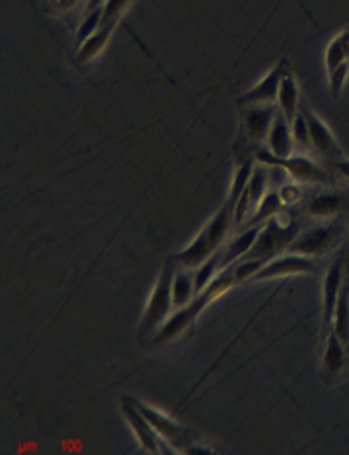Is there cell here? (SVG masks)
Masks as SVG:
<instances>
[{"mask_svg": "<svg viewBox=\"0 0 349 455\" xmlns=\"http://www.w3.org/2000/svg\"><path fill=\"white\" fill-rule=\"evenodd\" d=\"M345 252H344V246L337 252L336 259L332 260L330 268L326 272V278H324V295H322V307H324V329L326 332L330 331V324H332V316H334V309H336V303L337 298H340V291H342V285L345 282Z\"/></svg>", "mask_w": 349, "mask_h": 455, "instance_id": "obj_13", "label": "cell"}, {"mask_svg": "<svg viewBox=\"0 0 349 455\" xmlns=\"http://www.w3.org/2000/svg\"><path fill=\"white\" fill-rule=\"evenodd\" d=\"M267 180H269V174L266 168H254L250 182H248V188H246L248 200H250L252 207H258V204H260L264 200V196L267 194L266 190Z\"/></svg>", "mask_w": 349, "mask_h": 455, "instance_id": "obj_25", "label": "cell"}, {"mask_svg": "<svg viewBox=\"0 0 349 455\" xmlns=\"http://www.w3.org/2000/svg\"><path fill=\"white\" fill-rule=\"evenodd\" d=\"M176 268H178V262L174 256L166 259V262L163 264V270L158 274L151 299H148V305L143 313L141 324H139V340L141 342H147V340L151 342L153 336L161 331V326L168 321V316L172 313V307H174L172 282H174Z\"/></svg>", "mask_w": 349, "mask_h": 455, "instance_id": "obj_3", "label": "cell"}, {"mask_svg": "<svg viewBox=\"0 0 349 455\" xmlns=\"http://www.w3.org/2000/svg\"><path fill=\"white\" fill-rule=\"evenodd\" d=\"M279 108L274 104H256V106H244L241 112V124L242 132L248 141L262 143L267 140L269 130H272L275 116Z\"/></svg>", "mask_w": 349, "mask_h": 455, "instance_id": "obj_12", "label": "cell"}, {"mask_svg": "<svg viewBox=\"0 0 349 455\" xmlns=\"http://www.w3.org/2000/svg\"><path fill=\"white\" fill-rule=\"evenodd\" d=\"M330 166H332V171H334L336 174H340V176H344V178H347V180H349V158L342 156L340 161L332 163Z\"/></svg>", "mask_w": 349, "mask_h": 455, "instance_id": "obj_30", "label": "cell"}, {"mask_svg": "<svg viewBox=\"0 0 349 455\" xmlns=\"http://www.w3.org/2000/svg\"><path fill=\"white\" fill-rule=\"evenodd\" d=\"M197 293V285H195V274H192V268H184V266H178L176 274H174V282H172V298H174V307H184L189 301L194 299V295Z\"/></svg>", "mask_w": 349, "mask_h": 455, "instance_id": "obj_20", "label": "cell"}, {"mask_svg": "<svg viewBox=\"0 0 349 455\" xmlns=\"http://www.w3.org/2000/svg\"><path fill=\"white\" fill-rule=\"evenodd\" d=\"M291 132H293V140L303 147V149H313V141H311V130H308L306 117L303 110L295 116V120L291 122Z\"/></svg>", "mask_w": 349, "mask_h": 455, "instance_id": "obj_28", "label": "cell"}, {"mask_svg": "<svg viewBox=\"0 0 349 455\" xmlns=\"http://www.w3.org/2000/svg\"><path fill=\"white\" fill-rule=\"evenodd\" d=\"M233 221H234V210L233 205L226 202L221 210H218L211 220L207 221L202 233H199L182 252L174 254L178 266L195 270L207 259H211L215 252L223 249V243L226 241V235L231 231Z\"/></svg>", "mask_w": 349, "mask_h": 455, "instance_id": "obj_2", "label": "cell"}, {"mask_svg": "<svg viewBox=\"0 0 349 455\" xmlns=\"http://www.w3.org/2000/svg\"><path fill=\"white\" fill-rule=\"evenodd\" d=\"M102 20H104V6L102 8L88 10L86 18L83 20V24H81V28H78V32H76L78 45H81L83 42H86L90 36H94L98 29L102 28Z\"/></svg>", "mask_w": 349, "mask_h": 455, "instance_id": "obj_26", "label": "cell"}, {"mask_svg": "<svg viewBox=\"0 0 349 455\" xmlns=\"http://www.w3.org/2000/svg\"><path fill=\"white\" fill-rule=\"evenodd\" d=\"M298 233H301V223L298 221H289L283 223L279 220H269L260 229V235L252 246V251L248 252L244 259H256L262 262H269L275 256L287 251L291 243L297 239Z\"/></svg>", "mask_w": 349, "mask_h": 455, "instance_id": "obj_4", "label": "cell"}, {"mask_svg": "<svg viewBox=\"0 0 349 455\" xmlns=\"http://www.w3.org/2000/svg\"><path fill=\"white\" fill-rule=\"evenodd\" d=\"M114 26H102L98 29L94 36H90L86 42H83L76 49V61L78 63H90L92 59H96L99 53H102V49L107 45L109 37L114 34Z\"/></svg>", "mask_w": 349, "mask_h": 455, "instance_id": "obj_21", "label": "cell"}, {"mask_svg": "<svg viewBox=\"0 0 349 455\" xmlns=\"http://www.w3.org/2000/svg\"><path fill=\"white\" fill-rule=\"evenodd\" d=\"M254 158L252 155H244L241 156V161H238V166H236V172H234V178H233V186H231V194H228V204L234 205L236 202L241 200V196L244 194V190L248 188V182H250L252 178V172H254Z\"/></svg>", "mask_w": 349, "mask_h": 455, "instance_id": "obj_22", "label": "cell"}, {"mask_svg": "<svg viewBox=\"0 0 349 455\" xmlns=\"http://www.w3.org/2000/svg\"><path fill=\"white\" fill-rule=\"evenodd\" d=\"M301 110L306 117L308 130H311V141H313V151L321 155L328 164H332L336 161H340L344 156L340 145H337L334 133L330 132V127L326 125L321 116L314 114L311 108L306 104H301Z\"/></svg>", "mask_w": 349, "mask_h": 455, "instance_id": "obj_9", "label": "cell"}, {"mask_svg": "<svg viewBox=\"0 0 349 455\" xmlns=\"http://www.w3.org/2000/svg\"><path fill=\"white\" fill-rule=\"evenodd\" d=\"M256 161H260L267 166H282L283 171L295 178L298 182H306V184H324V186H334V176L332 172H328L322 164H318L311 158L306 156H285L279 158L274 156L266 149H258L254 153Z\"/></svg>", "mask_w": 349, "mask_h": 455, "instance_id": "obj_5", "label": "cell"}, {"mask_svg": "<svg viewBox=\"0 0 349 455\" xmlns=\"http://www.w3.org/2000/svg\"><path fill=\"white\" fill-rule=\"evenodd\" d=\"M324 63L326 71H332V68L349 63V29L337 34L330 44L326 47L324 53Z\"/></svg>", "mask_w": 349, "mask_h": 455, "instance_id": "obj_23", "label": "cell"}, {"mask_svg": "<svg viewBox=\"0 0 349 455\" xmlns=\"http://www.w3.org/2000/svg\"><path fill=\"white\" fill-rule=\"evenodd\" d=\"M330 331L349 348V274H345V282L342 285L340 298H337L336 303Z\"/></svg>", "mask_w": 349, "mask_h": 455, "instance_id": "obj_19", "label": "cell"}, {"mask_svg": "<svg viewBox=\"0 0 349 455\" xmlns=\"http://www.w3.org/2000/svg\"><path fill=\"white\" fill-rule=\"evenodd\" d=\"M137 404L148 419V422L153 424L158 436H161V440H164L168 446H172L178 451H186L194 442H197V436L192 430H187L182 424H178L176 420L168 417V414L156 411L155 407H148V404L141 401H137Z\"/></svg>", "mask_w": 349, "mask_h": 455, "instance_id": "obj_8", "label": "cell"}, {"mask_svg": "<svg viewBox=\"0 0 349 455\" xmlns=\"http://www.w3.org/2000/svg\"><path fill=\"white\" fill-rule=\"evenodd\" d=\"M133 0H107L104 4V20L102 26H117L119 20L125 14V10L131 6Z\"/></svg>", "mask_w": 349, "mask_h": 455, "instance_id": "obj_27", "label": "cell"}, {"mask_svg": "<svg viewBox=\"0 0 349 455\" xmlns=\"http://www.w3.org/2000/svg\"><path fill=\"white\" fill-rule=\"evenodd\" d=\"M260 229H262V225H252V227H248L244 233L234 236L231 244H228L225 251H221V266H223V268L233 266L234 262L244 259V256L252 251L258 235H260Z\"/></svg>", "mask_w": 349, "mask_h": 455, "instance_id": "obj_18", "label": "cell"}, {"mask_svg": "<svg viewBox=\"0 0 349 455\" xmlns=\"http://www.w3.org/2000/svg\"><path fill=\"white\" fill-rule=\"evenodd\" d=\"M316 264L311 256L305 254H283L275 256V259L269 260L264 268L254 275V280H272V278H282V275H295V274H314Z\"/></svg>", "mask_w": 349, "mask_h": 455, "instance_id": "obj_14", "label": "cell"}, {"mask_svg": "<svg viewBox=\"0 0 349 455\" xmlns=\"http://www.w3.org/2000/svg\"><path fill=\"white\" fill-rule=\"evenodd\" d=\"M52 3H53L57 8H61V10H71V8L76 6L78 0H52Z\"/></svg>", "mask_w": 349, "mask_h": 455, "instance_id": "obj_31", "label": "cell"}, {"mask_svg": "<svg viewBox=\"0 0 349 455\" xmlns=\"http://www.w3.org/2000/svg\"><path fill=\"white\" fill-rule=\"evenodd\" d=\"M277 108L289 122H293L295 116L301 112V91H298V84H297V78H295L293 71H287L282 84H279Z\"/></svg>", "mask_w": 349, "mask_h": 455, "instance_id": "obj_17", "label": "cell"}, {"mask_svg": "<svg viewBox=\"0 0 349 455\" xmlns=\"http://www.w3.org/2000/svg\"><path fill=\"white\" fill-rule=\"evenodd\" d=\"M293 141L295 140H293V132H291V122H289L282 112H277L272 130H269V135L266 140L267 151L279 158L291 156Z\"/></svg>", "mask_w": 349, "mask_h": 455, "instance_id": "obj_16", "label": "cell"}, {"mask_svg": "<svg viewBox=\"0 0 349 455\" xmlns=\"http://www.w3.org/2000/svg\"><path fill=\"white\" fill-rule=\"evenodd\" d=\"M122 414L125 417L129 427H131V430L135 432L141 448L151 453H161V436H158L156 430L153 428V424L148 422V419L143 414V411L139 409L137 399L129 397V395H123Z\"/></svg>", "mask_w": 349, "mask_h": 455, "instance_id": "obj_10", "label": "cell"}, {"mask_svg": "<svg viewBox=\"0 0 349 455\" xmlns=\"http://www.w3.org/2000/svg\"><path fill=\"white\" fill-rule=\"evenodd\" d=\"M347 76H349V63L336 67V68H332V71H328V86H330V94L334 98L342 94L344 86L347 83Z\"/></svg>", "mask_w": 349, "mask_h": 455, "instance_id": "obj_29", "label": "cell"}, {"mask_svg": "<svg viewBox=\"0 0 349 455\" xmlns=\"http://www.w3.org/2000/svg\"><path fill=\"white\" fill-rule=\"evenodd\" d=\"M303 213L313 220H345L349 217V192L322 190L305 197Z\"/></svg>", "mask_w": 349, "mask_h": 455, "instance_id": "obj_7", "label": "cell"}, {"mask_svg": "<svg viewBox=\"0 0 349 455\" xmlns=\"http://www.w3.org/2000/svg\"><path fill=\"white\" fill-rule=\"evenodd\" d=\"M287 71H291V67H289L287 59H282L275 67L269 68L267 75L260 83L254 84L250 91L238 98V106L244 108V106H256V104H274L279 94V84H282Z\"/></svg>", "mask_w": 349, "mask_h": 455, "instance_id": "obj_11", "label": "cell"}, {"mask_svg": "<svg viewBox=\"0 0 349 455\" xmlns=\"http://www.w3.org/2000/svg\"><path fill=\"white\" fill-rule=\"evenodd\" d=\"M285 204H283V197L279 194V190L275 192H267L264 196V200L258 204V210L254 215V225H262L264 221L274 220V217L279 213Z\"/></svg>", "mask_w": 349, "mask_h": 455, "instance_id": "obj_24", "label": "cell"}, {"mask_svg": "<svg viewBox=\"0 0 349 455\" xmlns=\"http://www.w3.org/2000/svg\"><path fill=\"white\" fill-rule=\"evenodd\" d=\"M344 233V220H334L322 225H316L313 229L298 233L297 239L289 246V252L305 254V256H322L332 251L340 241Z\"/></svg>", "mask_w": 349, "mask_h": 455, "instance_id": "obj_6", "label": "cell"}, {"mask_svg": "<svg viewBox=\"0 0 349 455\" xmlns=\"http://www.w3.org/2000/svg\"><path fill=\"white\" fill-rule=\"evenodd\" d=\"M234 285H236L234 270L228 266V268H223V272L218 274L205 290L197 291L192 301L184 307H179L174 315L168 316V321L161 326V331H158L151 339V344L161 346V344L176 340L179 334H184L189 326L197 321V316L207 309L209 303L215 301L217 298H221L225 291L234 288Z\"/></svg>", "mask_w": 349, "mask_h": 455, "instance_id": "obj_1", "label": "cell"}, {"mask_svg": "<svg viewBox=\"0 0 349 455\" xmlns=\"http://www.w3.org/2000/svg\"><path fill=\"white\" fill-rule=\"evenodd\" d=\"M347 346L330 331L326 332L324 354H322V375L324 379H337L345 371Z\"/></svg>", "mask_w": 349, "mask_h": 455, "instance_id": "obj_15", "label": "cell"}, {"mask_svg": "<svg viewBox=\"0 0 349 455\" xmlns=\"http://www.w3.org/2000/svg\"><path fill=\"white\" fill-rule=\"evenodd\" d=\"M344 252H345V270H347V274H349V239H347V243L344 244Z\"/></svg>", "mask_w": 349, "mask_h": 455, "instance_id": "obj_32", "label": "cell"}]
</instances>
